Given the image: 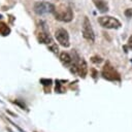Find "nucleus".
I'll return each instance as SVG.
<instances>
[{
	"instance_id": "nucleus-1",
	"label": "nucleus",
	"mask_w": 132,
	"mask_h": 132,
	"mask_svg": "<svg viewBox=\"0 0 132 132\" xmlns=\"http://www.w3.org/2000/svg\"><path fill=\"white\" fill-rule=\"evenodd\" d=\"M56 20L61 21V22H70L73 19V12L72 9L66 5H59L55 6V9L53 11Z\"/></svg>"
},
{
	"instance_id": "nucleus-15",
	"label": "nucleus",
	"mask_w": 132,
	"mask_h": 132,
	"mask_svg": "<svg viewBox=\"0 0 132 132\" xmlns=\"http://www.w3.org/2000/svg\"><path fill=\"white\" fill-rule=\"evenodd\" d=\"M91 61H92L93 63H100V62L102 61V59H101L100 57H98V56H94V57H92Z\"/></svg>"
},
{
	"instance_id": "nucleus-9",
	"label": "nucleus",
	"mask_w": 132,
	"mask_h": 132,
	"mask_svg": "<svg viewBox=\"0 0 132 132\" xmlns=\"http://www.w3.org/2000/svg\"><path fill=\"white\" fill-rule=\"evenodd\" d=\"M93 2L100 12H106L108 10V5L105 0H93Z\"/></svg>"
},
{
	"instance_id": "nucleus-19",
	"label": "nucleus",
	"mask_w": 132,
	"mask_h": 132,
	"mask_svg": "<svg viewBox=\"0 0 132 132\" xmlns=\"http://www.w3.org/2000/svg\"><path fill=\"white\" fill-rule=\"evenodd\" d=\"M128 47L130 48V50H132V35L129 37V39H128Z\"/></svg>"
},
{
	"instance_id": "nucleus-17",
	"label": "nucleus",
	"mask_w": 132,
	"mask_h": 132,
	"mask_svg": "<svg viewBox=\"0 0 132 132\" xmlns=\"http://www.w3.org/2000/svg\"><path fill=\"white\" fill-rule=\"evenodd\" d=\"M56 92H58V93H61L62 92V90H61V84H60L59 80H56Z\"/></svg>"
},
{
	"instance_id": "nucleus-8",
	"label": "nucleus",
	"mask_w": 132,
	"mask_h": 132,
	"mask_svg": "<svg viewBox=\"0 0 132 132\" xmlns=\"http://www.w3.org/2000/svg\"><path fill=\"white\" fill-rule=\"evenodd\" d=\"M76 68H77V73L79 74V76L81 77H85L87 75V72H88V65L86 63V61L84 59H79L76 63Z\"/></svg>"
},
{
	"instance_id": "nucleus-20",
	"label": "nucleus",
	"mask_w": 132,
	"mask_h": 132,
	"mask_svg": "<svg viewBox=\"0 0 132 132\" xmlns=\"http://www.w3.org/2000/svg\"><path fill=\"white\" fill-rule=\"evenodd\" d=\"M6 112H7V113H9V114H11L12 117H16V114H15V113H13V112H11L10 110H6Z\"/></svg>"
},
{
	"instance_id": "nucleus-11",
	"label": "nucleus",
	"mask_w": 132,
	"mask_h": 132,
	"mask_svg": "<svg viewBox=\"0 0 132 132\" xmlns=\"http://www.w3.org/2000/svg\"><path fill=\"white\" fill-rule=\"evenodd\" d=\"M9 33H10L9 27H8L5 23L1 22V23H0V34L3 35V36H6V35H8Z\"/></svg>"
},
{
	"instance_id": "nucleus-21",
	"label": "nucleus",
	"mask_w": 132,
	"mask_h": 132,
	"mask_svg": "<svg viewBox=\"0 0 132 132\" xmlns=\"http://www.w3.org/2000/svg\"><path fill=\"white\" fill-rule=\"evenodd\" d=\"M7 130H8V131H9V132H12V131H11V129H10V128H7Z\"/></svg>"
},
{
	"instance_id": "nucleus-3",
	"label": "nucleus",
	"mask_w": 132,
	"mask_h": 132,
	"mask_svg": "<svg viewBox=\"0 0 132 132\" xmlns=\"http://www.w3.org/2000/svg\"><path fill=\"white\" fill-rule=\"evenodd\" d=\"M98 22L103 28H106V29H118L121 27V22L118 19L109 15L98 18Z\"/></svg>"
},
{
	"instance_id": "nucleus-13",
	"label": "nucleus",
	"mask_w": 132,
	"mask_h": 132,
	"mask_svg": "<svg viewBox=\"0 0 132 132\" xmlns=\"http://www.w3.org/2000/svg\"><path fill=\"white\" fill-rule=\"evenodd\" d=\"M48 46V48L53 52V53H55V54H58L59 53V48H58V46H57V44H55L54 42L53 43H51L50 45H47Z\"/></svg>"
},
{
	"instance_id": "nucleus-10",
	"label": "nucleus",
	"mask_w": 132,
	"mask_h": 132,
	"mask_svg": "<svg viewBox=\"0 0 132 132\" xmlns=\"http://www.w3.org/2000/svg\"><path fill=\"white\" fill-rule=\"evenodd\" d=\"M60 60H61V62L63 64L67 65V66H69V65L72 64V58H71V56L68 53H65V52L61 53L60 54Z\"/></svg>"
},
{
	"instance_id": "nucleus-5",
	"label": "nucleus",
	"mask_w": 132,
	"mask_h": 132,
	"mask_svg": "<svg viewBox=\"0 0 132 132\" xmlns=\"http://www.w3.org/2000/svg\"><path fill=\"white\" fill-rule=\"evenodd\" d=\"M36 37H37V40L40 43H44V44L50 45L51 43L54 42L53 39H52V37H51V35H50V33L46 30L45 25L44 26H41L39 28V30L36 32Z\"/></svg>"
},
{
	"instance_id": "nucleus-23",
	"label": "nucleus",
	"mask_w": 132,
	"mask_h": 132,
	"mask_svg": "<svg viewBox=\"0 0 132 132\" xmlns=\"http://www.w3.org/2000/svg\"><path fill=\"white\" fill-rule=\"evenodd\" d=\"M1 18H2V15H1V14H0V19H1Z\"/></svg>"
},
{
	"instance_id": "nucleus-22",
	"label": "nucleus",
	"mask_w": 132,
	"mask_h": 132,
	"mask_svg": "<svg viewBox=\"0 0 132 132\" xmlns=\"http://www.w3.org/2000/svg\"><path fill=\"white\" fill-rule=\"evenodd\" d=\"M0 103H3V102H2V101H1V100H0Z\"/></svg>"
},
{
	"instance_id": "nucleus-7",
	"label": "nucleus",
	"mask_w": 132,
	"mask_h": 132,
	"mask_svg": "<svg viewBox=\"0 0 132 132\" xmlns=\"http://www.w3.org/2000/svg\"><path fill=\"white\" fill-rule=\"evenodd\" d=\"M55 37L57 39V41L64 47H68L70 45L69 42V35L67 33V31L63 28H60L58 30H56L55 32Z\"/></svg>"
},
{
	"instance_id": "nucleus-18",
	"label": "nucleus",
	"mask_w": 132,
	"mask_h": 132,
	"mask_svg": "<svg viewBox=\"0 0 132 132\" xmlns=\"http://www.w3.org/2000/svg\"><path fill=\"white\" fill-rule=\"evenodd\" d=\"M125 15L127 18H131L132 16V8H127L125 10Z\"/></svg>"
},
{
	"instance_id": "nucleus-2",
	"label": "nucleus",
	"mask_w": 132,
	"mask_h": 132,
	"mask_svg": "<svg viewBox=\"0 0 132 132\" xmlns=\"http://www.w3.org/2000/svg\"><path fill=\"white\" fill-rule=\"evenodd\" d=\"M33 8H34V11L36 14L42 15V14L53 12L55 9V5L50 2H46V1H38L34 4Z\"/></svg>"
},
{
	"instance_id": "nucleus-14",
	"label": "nucleus",
	"mask_w": 132,
	"mask_h": 132,
	"mask_svg": "<svg viewBox=\"0 0 132 132\" xmlns=\"http://www.w3.org/2000/svg\"><path fill=\"white\" fill-rule=\"evenodd\" d=\"M13 103L14 104H16L18 106H20L22 109H25V110H28V108H27V106L25 105V103H23L22 101H20V100H14L13 101Z\"/></svg>"
},
{
	"instance_id": "nucleus-24",
	"label": "nucleus",
	"mask_w": 132,
	"mask_h": 132,
	"mask_svg": "<svg viewBox=\"0 0 132 132\" xmlns=\"http://www.w3.org/2000/svg\"><path fill=\"white\" fill-rule=\"evenodd\" d=\"M131 62H132V59H131Z\"/></svg>"
},
{
	"instance_id": "nucleus-4",
	"label": "nucleus",
	"mask_w": 132,
	"mask_h": 132,
	"mask_svg": "<svg viewBox=\"0 0 132 132\" xmlns=\"http://www.w3.org/2000/svg\"><path fill=\"white\" fill-rule=\"evenodd\" d=\"M81 32H82V36H84L85 39H87L88 41H90L92 43L94 42V40H95L94 31H93L92 26H91V23H90V21H89V19L87 16H85V19H84Z\"/></svg>"
},
{
	"instance_id": "nucleus-12",
	"label": "nucleus",
	"mask_w": 132,
	"mask_h": 132,
	"mask_svg": "<svg viewBox=\"0 0 132 132\" xmlns=\"http://www.w3.org/2000/svg\"><path fill=\"white\" fill-rule=\"evenodd\" d=\"M52 82H53V80L50 78H41L40 79V84H42L44 87H50L52 85Z\"/></svg>"
},
{
	"instance_id": "nucleus-6",
	"label": "nucleus",
	"mask_w": 132,
	"mask_h": 132,
	"mask_svg": "<svg viewBox=\"0 0 132 132\" xmlns=\"http://www.w3.org/2000/svg\"><path fill=\"white\" fill-rule=\"evenodd\" d=\"M102 75L104 78L108 79V80H117V79H120V75L119 73L117 72V70L109 64V63H106L102 69Z\"/></svg>"
},
{
	"instance_id": "nucleus-16",
	"label": "nucleus",
	"mask_w": 132,
	"mask_h": 132,
	"mask_svg": "<svg viewBox=\"0 0 132 132\" xmlns=\"http://www.w3.org/2000/svg\"><path fill=\"white\" fill-rule=\"evenodd\" d=\"M6 120H7V121H8V122H9V123H10L11 125H13V126H14V127H15V128H16V129H18V130L20 131V132H26V131H24V130H23V129H22L21 127H19V126H18V125L15 124V123H13V122H12L11 120H9V119H6Z\"/></svg>"
}]
</instances>
